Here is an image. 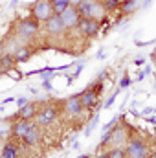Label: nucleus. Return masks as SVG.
I'll use <instances>...</instances> for the list:
<instances>
[{"mask_svg":"<svg viewBox=\"0 0 156 158\" xmlns=\"http://www.w3.org/2000/svg\"><path fill=\"white\" fill-rule=\"evenodd\" d=\"M57 114H59L57 105H48V107L40 109L39 112H37V116H35V123H37L39 127L51 125V123L55 121V118H57Z\"/></svg>","mask_w":156,"mask_h":158,"instance_id":"obj_6","label":"nucleus"},{"mask_svg":"<svg viewBox=\"0 0 156 158\" xmlns=\"http://www.w3.org/2000/svg\"><path fill=\"white\" fill-rule=\"evenodd\" d=\"M15 55L13 53H4L2 57H0V68H2V72L6 74V72H9L13 66H15Z\"/></svg>","mask_w":156,"mask_h":158,"instance_id":"obj_16","label":"nucleus"},{"mask_svg":"<svg viewBox=\"0 0 156 158\" xmlns=\"http://www.w3.org/2000/svg\"><path fill=\"white\" fill-rule=\"evenodd\" d=\"M117 119H119V118H117V116H114V118L110 119L109 123H105V127H103V129H105V131H110V129H112V127L117 123Z\"/></svg>","mask_w":156,"mask_h":158,"instance_id":"obj_27","label":"nucleus"},{"mask_svg":"<svg viewBox=\"0 0 156 158\" xmlns=\"http://www.w3.org/2000/svg\"><path fill=\"white\" fill-rule=\"evenodd\" d=\"M20 153V145L15 142H6L2 151H0V158H18Z\"/></svg>","mask_w":156,"mask_h":158,"instance_id":"obj_15","label":"nucleus"},{"mask_svg":"<svg viewBox=\"0 0 156 158\" xmlns=\"http://www.w3.org/2000/svg\"><path fill=\"white\" fill-rule=\"evenodd\" d=\"M2 74H4V72H2V68H0V76H2Z\"/></svg>","mask_w":156,"mask_h":158,"instance_id":"obj_39","label":"nucleus"},{"mask_svg":"<svg viewBox=\"0 0 156 158\" xmlns=\"http://www.w3.org/2000/svg\"><path fill=\"white\" fill-rule=\"evenodd\" d=\"M129 85H130V77L129 76H123V79L119 81V88H127Z\"/></svg>","mask_w":156,"mask_h":158,"instance_id":"obj_28","label":"nucleus"},{"mask_svg":"<svg viewBox=\"0 0 156 158\" xmlns=\"http://www.w3.org/2000/svg\"><path fill=\"white\" fill-rule=\"evenodd\" d=\"M125 151H127V158H149L151 156V149H149L147 142L143 138H138V136H134V138H130L127 142Z\"/></svg>","mask_w":156,"mask_h":158,"instance_id":"obj_2","label":"nucleus"},{"mask_svg":"<svg viewBox=\"0 0 156 158\" xmlns=\"http://www.w3.org/2000/svg\"><path fill=\"white\" fill-rule=\"evenodd\" d=\"M153 59H154V63H156V53H154V55H153Z\"/></svg>","mask_w":156,"mask_h":158,"instance_id":"obj_38","label":"nucleus"},{"mask_svg":"<svg viewBox=\"0 0 156 158\" xmlns=\"http://www.w3.org/2000/svg\"><path fill=\"white\" fill-rule=\"evenodd\" d=\"M44 28H46V33H48V35H53V37H57V35H61L63 31H66L64 22H63V19H61L59 15L50 17V19L46 20Z\"/></svg>","mask_w":156,"mask_h":158,"instance_id":"obj_8","label":"nucleus"},{"mask_svg":"<svg viewBox=\"0 0 156 158\" xmlns=\"http://www.w3.org/2000/svg\"><path fill=\"white\" fill-rule=\"evenodd\" d=\"M4 55V44H0V57Z\"/></svg>","mask_w":156,"mask_h":158,"instance_id":"obj_34","label":"nucleus"},{"mask_svg":"<svg viewBox=\"0 0 156 158\" xmlns=\"http://www.w3.org/2000/svg\"><path fill=\"white\" fill-rule=\"evenodd\" d=\"M22 142H24L28 147H35L37 143H40V142H42V129H40L39 125H35L33 129H30V131L24 134Z\"/></svg>","mask_w":156,"mask_h":158,"instance_id":"obj_12","label":"nucleus"},{"mask_svg":"<svg viewBox=\"0 0 156 158\" xmlns=\"http://www.w3.org/2000/svg\"><path fill=\"white\" fill-rule=\"evenodd\" d=\"M76 9H77L79 17H86V19H96L99 20L103 17V6L96 0H79L76 4Z\"/></svg>","mask_w":156,"mask_h":158,"instance_id":"obj_1","label":"nucleus"},{"mask_svg":"<svg viewBox=\"0 0 156 158\" xmlns=\"http://www.w3.org/2000/svg\"><path fill=\"white\" fill-rule=\"evenodd\" d=\"M101 6L107 11H116L121 7V0H101Z\"/></svg>","mask_w":156,"mask_h":158,"instance_id":"obj_22","label":"nucleus"},{"mask_svg":"<svg viewBox=\"0 0 156 158\" xmlns=\"http://www.w3.org/2000/svg\"><path fill=\"white\" fill-rule=\"evenodd\" d=\"M77 28L81 31V35L84 37H96L101 30V22L96 20V19H86V17H81L77 22Z\"/></svg>","mask_w":156,"mask_h":158,"instance_id":"obj_5","label":"nucleus"},{"mask_svg":"<svg viewBox=\"0 0 156 158\" xmlns=\"http://www.w3.org/2000/svg\"><path fill=\"white\" fill-rule=\"evenodd\" d=\"M55 13H53V7H51V2L50 0H39V2H35V6L31 9V17L37 22H46Z\"/></svg>","mask_w":156,"mask_h":158,"instance_id":"obj_3","label":"nucleus"},{"mask_svg":"<svg viewBox=\"0 0 156 158\" xmlns=\"http://www.w3.org/2000/svg\"><path fill=\"white\" fill-rule=\"evenodd\" d=\"M63 109H64V112H66L68 116H74V118L81 116L84 109L81 107V101H79V94H76V96H70V98H66V101H64Z\"/></svg>","mask_w":156,"mask_h":158,"instance_id":"obj_10","label":"nucleus"},{"mask_svg":"<svg viewBox=\"0 0 156 158\" xmlns=\"http://www.w3.org/2000/svg\"><path fill=\"white\" fill-rule=\"evenodd\" d=\"M119 92H121V88L117 86V88H116V92H114V94H110V98H109V99L105 101V105H103L105 109H109V107H110V105L114 103V99H116V98H117V94H119Z\"/></svg>","mask_w":156,"mask_h":158,"instance_id":"obj_25","label":"nucleus"},{"mask_svg":"<svg viewBox=\"0 0 156 158\" xmlns=\"http://www.w3.org/2000/svg\"><path fill=\"white\" fill-rule=\"evenodd\" d=\"M97 99H99V96L94 90H90V88H86V90H83L79 94V101H81V107L84 110H90V109L97 107Z\"/></svg>","mask_w":156,"mask_h":158,"instance_id":"obj_11","label":"nucleus"},{"mask_svg":"<svg viewBox=\"0 0 156 158\" xmlns=\"http://www.w3.org/2000/svg\"><path fill=\"white\" fill-rule=\"evenodd\" d=\"M153 112H154L153 107H145V109L142 110V116H149V114H153Z\"/></svg>","mask_w":156,"mask_h":158,"instance_id":"obj_29","label":"nucleus"},{"mask_svg":"<svg viewBox=\"0 0 156 158\" xmlns=\"http://www.w3.org/2000/svg\"><path fill=\"white\" fill-rule=\"evenodd\" d=\"M61 19H63V22H64V28L66 30H72V28H77V22H79V13L77 9H76V6H68L61 15H59Z\"/></svg>","mask_w":156,"mask_h":158,"instance_id":"obj_9","label":"nucleus"},{"mask_svg":"<svg viewBox=\"0 0 156 158\" xmlns=\"http://www.w3.org/2000/svg\"><path fill=\"white\" fill-rule=\"evenodd\" d=\"M97 158H109V151H103V153H99Z\"/></svg>","mask_w":156,"mask_h":158,"instance_id":"obj_32","label":"nucleus"},{"mask_svg":"<svg viewBox=\"0 0 156 158\" xmlns=\"http://www.w3.org/2000/svg\"><path fill=\"white\" fill-rule=\"evenodd\" d=\"M97 123H99V116L96 114V116L92 118V121H90V125H88V127L84 129V134H86V136H90V134H92V131H94V129L97 127Z\"/></svg>","mask_w":156,"mask_h":158,"instance_id":"obj_23","label":"nucleus"},{"mask_svg":"<svg viewBox=\"0 0 156 158\" xmlns=\"http://www.w3.org/2000/svg\"><path fill=\"white\" fill-rule=\"evenodd\" d=\"M37 33H39V22H37L33 17L22 19V20L18 22V26H17V35H18L20 39H30V37H33V35H37Z\"/></svg>","mask_w":156,"mask_h":158,"instance_id":"obj_4","label":"nucleus"},{"mask_svg":"<svg viewBox=\"0 0 156 158\" xmlns=\"http://www.w3.org/2000/svg\"><path fill=\"white\" fill-rule=\"evenodd\" d=\"M50 2H51V7H53L55 15H61L68 6H72V0H50Z\"/></svg>","mask_w":156,"mask_h":158,"instance_id":"obj_18","label":"nucleus"},{"mask_svg":"<svg viewBox=\"0 0 156 158\" xmlns=\"http://www.w3.org/2000/svg\"><path fill=\"white\" fill-rule=\"evenodd\" d=\"M138 4H140V0H125V2L121 4V7H119V9H121V13H123V15H130V13L138 7Z\"/></svg>","mask_w":156,"mask_h":158,"instance_id":"obj_19","label":"nucleus"},{"mask_svg":"<svg viewBox=\"0 0 156 158\" xmlns=\"http://www.w3.org/2000/svg\"><path fill=\"white\" fill-rule=\"evenodd\" d=\"M125 142H129L127 129H125L123 125H117L116 129L112 127V129H110V143H114V145H123Z\"/></svg>","mask_w":156,"mask_h":158,"instance_id":"obj_13","label":"nucleus"},{"mask_svg":"<svg viewBox=\"0 0 156 158\" xmlns=\"http://www.w3.org/2000/svg\"><path fill=\"white\" fill-rule=\"evenodd\" d=\"M79 158H88V155H83V156H79Z\"/></svg>","mask_w":156,"mask_h":158,"instance_id":"obj_37","label":"nucleus"},{"mask_svg":"<svg viewBox=\"0 0 156 158\" xmlns=\"http://www.w3.org/2000/svg\"><path fill=\"white\" fill-rule=\"evenodd\" d=\"M13 123H7L6 119H0V136H4L6 132H11Z\"/></svg>","mask_w":156,"mask_h":158,"instance_id":"obj_24","label":"nucleus"},{"mask_svg":"<svg viewBox=\"0 0 156 158\" xmlns=\"http://www.w3.org/2000/svg\"><path fill=\"white\" fill-rule=\"evenodd\" d=\"M26 103H28V98H18V99H17V105H18V107H24Z\"/></svg>","mask_w":156,"mask_h":158,"instance_id":"obj_30","label":"nucleus"},{"mask_svg":"<svg viewBox=\"0 0 156 158\" xmlns=\"http://www.w3.org/2000/svg\"><path fill=\"white\" fill-rule=\"evenodd\" d=\"M15 61L17 63H26L30 57H31V48L30 46H20L18 50H15Z\"/></svg>","mask_w":156,"mask_h":158,"instance_id":"obj_17","label":"nucleus"},{"mask_svg":"<svg viewBox=\"0 0 156 158\" xmlns=\"http://www.w3.org/2000/svg\"><path fill=\"white\" fill-rule=\"evenodd\" d=\"M109 143H110V131H105V134L101 136V143H99V145L105 147V145H109Z\"/></svg>","mask_w":156,"mask_h":158,"instance_id":"obj_26","label":"nucleus"},{"mask_svg":"<svg viewBox=\"0 0 156 158\" xmlns=\"http://www.w3.org/2000/svg\"><path fill=\"white\" fill-rule=\"evenodd\" d=\"M42 86H44L46 90H51V83H50V81H42Z\"/></svg>","mask_w":156,"mask_h":158,"instance_id":"obj_31","label":"nucleus"},{"mask_svg":"<svg viewBox=\"0 0 156 158\" xmlns=\"http://www.w3.org/2000/svg\"><path fill=\"white\" fill-rule=\"evenodd\" d=\"M37 112H39V105H37V103H30V101H28L24 107H20V109H18L17 118H20V119H35Z\"/></svg>","mask_w":156,"mask_h":158,"instance_id":"obj_14","label":"nucleus"},{"mask_svg":"<svg viewBox=\"0 0 156 158\" xmlns=\"http://www.w3.org/2000/svg\"><path fill=\"white\" fill-rule=\"evenodd\" d=\"M105 76H107V74L103 72V74H101V76L97 77V81H96V83H92V85L88 86V88H90V90H94V92H96L97 96H99V94L103 92V88H105V85H103V79H105Z\"/></svg>","mask_w":156,"mask_h":158,"instance_id":"obj_21","label":"nucleus"},{"mask_svg":"<svg viewBox=\"0 0 156 158\" xmlns=\"http://www.w3.org/2000/svg\"><path fill=\"white\" fill-rule=\"evenodd\" d=\"M109 158H127V151L123 145H114L112 149H109Z\"/></svg>","mask_w":156,"mask_h":158,"instance_id":"obj_20","label":"nucleus"},{"mask_svg":"<svg viewBox=\"0 0 156 158\" xmlns=\"http://www.w3.org/2000/svg\"><path fill=\"white\" fill-rule=\"evenodd\" d=\"M154 112H156V109H154Z\"/></svg>","mask_w":156,"mask_h":158,"instance_id":"obj_40","label":"nucleus"},{"mask_svg":"<svg viewBox=\"0 0 156 158\" xmlns=\"http://www.w3.org/2000/svg\"><path fill=\"white\" fill-rule=\"evenodd\" d=\"M154 142H156V138H154Z\"/></svg>","mask_w":156,"mask_h":158,"instance_id":"obj_41","label":"nucleus"},{"mask_svg":"<svg viewBox=\"0 0 156 158\" xmlns=\"http://www.w3.org/2000/svg\"><path fill=\"white\" fill-rule=\"evenodd\" d=\"M149 123H156V118L153 116V118H149Z\"/></svg>","mask_w":156,"mask_h":158,"instance_id":"obj_35","label":"nucleus"},{"mask_svg":"<svg viewBox=\"0 0 156 158\" xmlns=\"http://www.w3.org/2000/svg\"><path fill=\"white\" fill-rule=\"evenodd\" d=\"M37 123H35V119H17L15 123H13V127H11V136L15 138V140H22L24 138V134L30 131V129H33Z\"/></svg>","mask_w":156,"mask_h":158,"instance_id":"obj_7","label":"nucleus"},{"mask_svg":"<svg viewBox=\"0 0 156 158\" xmlns=\"http://www.w3.org/2000/svg\"><path fill=\"white\" fill-rule=\"evenodd\" d=\"M149 158H156V151H154V153H153V155H151Z\"/></svg>","mask_w":156,"mask_h":158,"instance_id":"obj_36","label":"nucleus"},{"mask_svg":"<svg viewBox=\"0 0 156 158\" xmlns=\"http://www.w3.org/2000/svg\"><path fill=\"white\" fill-rule=\"evenodd\" d=\"M17 4H18V0H11V4H9V6H11V7H15Z\"/></svg>","mask_w":156,"mask_h":158,"instance_id":"obj_33","label":"nucleus"}]
</instances>
